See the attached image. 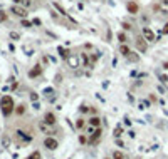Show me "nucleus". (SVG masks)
Instances as JSON below:
<instances>
[{
  "label": "nucleus",
  "mask_w": 168,
  "mask_h": 159,
  "mask_svg": "<svg viewBox=\"0 0 168 159\" xmlns=\"http://www.w3.org/2000/svg\"><path fill=\"white\" fill-rule=\"evenodd\" d=\"M121 127H116V131H114V136H116V137H119V136H121Z\"/></svg>",
  "instance_id": "4be33fe9"
},
{
  "label": "nucleus",
  "mask_w": 168,
  "mask_h": 159,
  "mask_svg": "<svg viewBox=\"0 0 168 159\" xmlns=\"http://www.w3.org/2000/svg\"><path fill=\"white\" fill-rule=\"evenodd\" d=\"M79 142H81V144H84V142H86V137H84V136H81V137H79Z\"/></svg>",
  "instance_id": "cd10ccee"
},
{
  "label": "nucleus",
  "mask_w": 168,
  "mask_h": 159,
  "mask_svg": "<svg viewBox=\"0 0 168 159\" xmlns=\"http://www.w3.org/2000/svg\"><path fill=\"white\" fill-rule=\"evenodd\" d=\"M44 146H46L47 149L54 151V149L59 147V142H57V139H54V137H46L44 139Z\"/></svg>",
  "instance_id": "20e7f679"
},
{
  "label": "nucleus",
  "mask_w": 168,
  "mask_h": 159,
  "mask_svg": "<svg viewBox=\"0 0 168 159\" xmlns=\"http://www.w3.org/2000/svg\"><path fill=\"white\" fill-rule=\"evenodd\" d=\"M10 13H14L15 17H20V19H25L27 17V10H25V7H20V5H12L10 7Z\"/></svg>",
  "instance_id": "f03ea898"
},
{
  "label": "nucleus",
  "mask_w": 168,
  "mask_h": 159,
  "mask_svg": "<svg viewBox=\"0 0 168 159\" xmlns=\"http://www.w3.org/2000/svg\"><path fill=\"white\" fill-rule=\"evenodd\" d=\"M44 122H46V124H49V126L56 124V116L52 112H46V116H44Z\"/></svg>",
  "instance_id": "6e6552de"
},
{
  "label": "nucleus",
  "mask_w": 168,
  "mask_h": 159,
  "mask_svg": "<svg viewBox=\"0 0 168 159\" xmlns=\"http://www.w3.org/2000/svg\"><path fill=\"white\" fill-rule=\"evenodd\" d=\"M163 67H165V69H168V62H165V64H163Z\"/></svg>",
  "instance_id": "7c9ffc66"
},
{
  "label": "nucleus",
  "mask_w": 168,
  "mask_h": 159,
  "mask_svg": "<svg viewBox=\"0 0 168 159\" xmlns=\"http://www.w3.org/2000/svg\"><path fill=\"white\" fill-rule=\"evenodd\" d=\"M15 112H17V116H22V114L25 112V106H24V104L17 106V107H15Z\"/></svg>",
  "instance_id": "2eb2a0df"
},
{
  "label": "nucleus",
  "mask_w": 168,
  "mask_h": 159,
  "mask_svg": "<svg viewBox=\"0 0 168 159\" xmlns=\"http://www.w3.org/2000/svg\"><path fill=\"white\" fill-rule=\"evenodd\" d=\"M160 13H168V0H160V4L156 5Z\"/></svg>",
  "instance_id": "39448f33"
},
{
  "label": "nucleus",
  "mask_w": 168,
  "mask_h": 159,
  "mask_svg": "<svg viewBox=\"0 0 168 159\" xmlns=\"http://www.w3.org/2000/svg\"><path fill=\"white\" fill-rule=\"evenodd\" d=\"M163 33H168V24H165V27H163Z\"/></svg>",
  "instance_id": "c85d7f7f"
},
{
  "label": "nucleus",
  "mask_w": 168,
  "mask_h": 159,
  "mask_svg": "<svg viewBox=\"0 0 168 159\" xmlns=\"http://www.w3.org/2000/svg\"><path fill=\"white\" fill-rule=\"evenodd\" d=\"M101 134H103V131H101L99 127H98V129H96V132H94V134H92V136H91V139H89V142H91V144H98V141H99V139H101Z\"/></svg>",
  "instance_id": "0eeeda50"
},
{
  "label": "nucleus",
  "mask_w": 168,
  "mask_h": 159,
  "mask_svg": "<svg viewBox=\"0 0 168 159\" xmlns=\"http://www.w3.org/2000/svg\"><path fill=\"white\" fill-rule=\"evenodd\" d=\"M130 52H131V50H130V47L126 45V44H121V45H119V54H121V55H124V57H126Z\"/></svg>",
  "instance_id": "4468645a"
},
{
  "label": "nucleus",
  "mask_w": 168,
  "mask_h": 159,
  "mask_svg": "<svg viewBox=\"0 0 168 159\" xmlns=\"http://www.w3.org/2000/svg\"><path fill=\"white\" fill-rule=\"evenodd\" d=\"M2 22H7V12L5 10H0V24Z\"/></svg>",
  "instance_id": "a211bd4d"
},
{
  "label": "nucleus",
  "mask_w": 168,
  "mask_h": 159,
  "mask_svg": "<svg viewBox=\"0 0 168 159\" xmlns=\"http://www.w3.org/2000/svg\"><path fill=\"white\" fill-rule=\"evenodd\" d=\"M113 159H124V154H123L121 151H114V152H113Z\"/></svg>",
  "instance_id": "f3484780"
},
{
  "label": "nucleus",
  "mask_w": 168,
  "mask_h": 159,
  "mask_svg": "<svg viewBox=\"0 0 168 159\" xmlns=\"http://www.w3.org/2000/svg\"><path fill=\"white\" fill-rule=\"evenodd\" d=\"M76 127H77V129L84 127V119H77V122H76Z\"/></svg>",
  "instance_id": "412c9836"
},
{
  "label": "nucleus",
  "mask_w": 168,
  "mask_h": 159,
  "mask_svg": "<svg viewBox=\"0 0 168 159\" xmlns=\"http://www.w3.org/2000/svg\"><path fill=\"white\" fill-rule=\"evenodd\" d=\"M30 22H27V20H24V19H22V27H30Z\"/></svg>",
  "instance_id": "393cba45"
},
{
  "label": "nucleus",
  "mask_w": 168,
  "mask_h": 159,
  "mask_svg": "<svg viewBox=\"0 0 168 159\" xmlns=\"http://www.w3.org/2000/svg\"><path fill=\"white\" fill-rule=\"evenodd\" d=\"M40 74H42V67L40 65H35L34 69L29 71V77H39Z\"/></svg>",
  "instance_id": "1a4fd4ad"
},
{
  "label": "nucleus",
  "mask_w": 168,
  "mask_h": 159,
  "mask_svg": "<svg viewBox=\"0 0 168 159\" xmlns=\"http://www.w3.org/2000/svg\"><path fill=\"white\" fill-rule=\"evenodd\" d=\"M30 4H32L30 0H22V5H24V7H30Z\"/></svg>",
  "instance_id": "b1692460"
},
{
  "label": "nucleus",
  "mask_w": 168,
  "mask_h": 159,
  "mask_svg": "<svg viewBox=\"0 0 168 159\" xmlns=\"http://www.w3.org/2000/svg\"><path fill=\"white\" fill-rule=\"evenodd\" d=\"M59 54L62 55L64 59H67V57H69V52H67L66 49H61V47H59Z\"/></svg>",
  "instance_id": "6ab92c4d"
},
{
  "label": "nucleus",
  "mask_w": 168,
  "mask_h": 159,
  "mask_svg": "<svg viewBox=\"0 0 168 159\" xmlns=\"http://www.w3.org/2000/svg\"><path fill=\"white\" fill-rule=\"evenodd\" d=\"M118 39H119V42H121V44H126V42H128V37H126V33H123V32L118 33Z\"/></svg>",
  "instance_id": "dca6fc26"
},
{
  "label": "nucleus",
  "mask_w": 168,
  "mask_h": 159,
  "mask_svg": "<svg viewBox=\"0 0 168 159\" xmlns=\"http://www.w3.org/2000/svg\"><path fill=\"white\" fill-rule=\"evenodd\" d=\"M10 37H12L14 40H19V39H20V35H19V33H15V32H12V33H10Z\"/></svg>",
  "instance_id": "5701e85b"
},
{
  "label": "nucleus",
  "mask_w": 168,
  "mask_h": 159,
  "mask_svg": "<svg viewBox=\"0 0 168 159\" xmlns=\"http://www.w3.org/2000/svg\"><path fill=\"white\" fill-rule=\"evenodd\" d=\"M27 159H40V152H39V151H35V152H34V154H30Z\"/></svg>",
  "instance_id": "aec40b11"
},
{
  "label": "nucleus",
  "mask_w": 168,
  "mask_h": 159,
  "mask_svg": "<svg viewBox=\"0 0 168 159\" xmlns=\"http://www.w3.org/2000/svg\"><path fill=\"white\" fill-rule=\"evenodd\" d=\"M14 2H15V4H22V0H14Z\"/></svg>",
  "instance_id": "c756f323"
},
{
  "label": "nucleus",
  "mask_w": 168,
  "mask_h": 159,
  "mask_svg": "<svg viewBox=\"0 0 168 159\" xmlns=\"http://www.w3.org/2000/svg\"><path fill=\"white\" fill-rule=\"evenodd\" d=\"M0 107H2V114L5 117L10 116V114L15 111V106H14V99L10 96H4L0 99Z\"/></svg>",
  "instance_id": "f257e3e1"
},
{
  "label": "nucleus",
  "mask_w": 168,
  "mask_h": 159,
  "mask_svg": "<svg viewBox=\"0 0 168 159\" xmlns=\"http://www.w3.org/2000/svg\"><path fill=\"white\" fill-rule=\"evenodd\" d=\"M89 126H91V127H99V126H101V119L98 116L91 117V119H89Z\"/></svg>",
  "instance_id": "ddd939ff"
},
{
  "label": "nucleus",
  "mask_w": 168,
  "mask_h": 159,
  "mask_svg": "<svg viewBox=\"0 0 168 159\" xmlns=\"http://www.w3.org/2000/svg\"><path fill=\"white\" fill-rule=\"evenodd\" d=\"M141 33H143V39L146 42H156V37H155V32L150 29V27H143V30H141Z\"/></svg>",
  "instance_id": "7ed1b4c3"
},
{
  "label": "nucleus",
  "mask_w": 168,
  "mask_h": 159,
  "mask_svg": "<svg viewBox=\"0 0 168 159\" xmlns=\"http://www.w3.org/2000/svg\"><path fill=\"white\" fill-rule=\"evenodd\" d=\"M123 29H126V30H130V29H131V25H130V24H123Z\"/></svg>",
  "instance_id": "bb28decb"
},
{
  "label": "nucleus",
  "mask_w": 168,
  "mask_h": 159,
  "mask_svg": "<svg viewBox=\"0 0 168 159\" xmlns=\"http://www.w3.org/2000/svg\"><path fill=\"white\" fill-rule=\"evenodd\" d=\"M126 60H128V62H138V60H140V55L136 54V52H130V54L126 55Z\"/></svg>",
  "instance_id": "f8f14e48"
},
{
  "label": "nucleus",
  "mask_w": 168,
  "mask_h": 159,
  "mask_svg": "<svg viewBox=\"0 0 168 159\" xmlns=\"http://www.w3.org/2000/svg\"><path fill=\"white\" fill-rule=\"evenodd\" d=\"M66 60H67V64H69V67H77L79 65V60H77V57H74V55H69Z\"/></svg>",
  "instance_id": "9b49d317"
},
{
  "label": "nucleus",
  "mask_w": 168,
  "mask_h": 159,
  "mask_svg": "<svg viewBox=\"0 0 168 159\" xmlns=\"http://www.w3.org/2000/svg\"><path fill=\"white\" fill-rule=\"evenodd\" d=\"M136 47L141 52H146V40L145 39H136Z\"/></svg>",
  "instance_id": "9d476101"
},
{
  "label": "nucleus",
  "mask_w": 168,
  "mask_h": 159,
  "mask_svg": "<svg viewBox=\"0 0 168 159\" xmlns=\"http://www.w3.org/2000/svg\"><path fill=\"white\" fill-rule=\"evenodd\" d=\"M126 8H128V12L133 13V15H136V13H138V10H140V7H138V4H136V2H128Z\"/></svg>",
  "instance_id": "423d86ee"
},
{
  "label": "nucleus",
  "mask_w": 168,
  "mask_h": 159,
  "mask_svg": "<svg viewBox=\"0 0 168 159\" xmlns=\"http://www.w3.org/2000/svg\"><path fill=\"white\" fill-rule=\"evenodd\" d=\"M2 142H4V146H8V144H10V139H8V137H4V141H2Z\"/></svg>",
  "instance_id": "a878e982"
}]
</instances>
